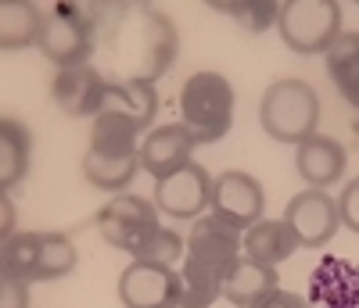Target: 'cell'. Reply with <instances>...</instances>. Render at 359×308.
<instances>
[{
  "label": "cell",
  "mask_w": 359,
  "mask_h": 308,
  "mask_svg": "<svg viewBox=\"0 0 359 308\" xmlns=\"http://www.w3.org/2000/svg\"><path fill=\"white\" fill-rule=\"evenodd\" d=\"M101 111H115L130 118L137 130H147L158 111V90L155 83H108Z\"/></svg>",
  "instance_id": "cell-19"
},
{
  "label": "cell",
  "mask_w": 359,
  "mask_h": 308,
  "mask_svg": "<svg viewBox=\"0 0 359 308\" xmlns=\"http://www.w3.org/2000/svg\"><path fill=\"white\" fill-rule=\"evenodd\" d=\"M327 76L338 94L359 111V33H341L327 50Z\"/></svg>",
  "instance_id": "cell-22"
},
{
  "label": "cell",
  "mask_w": 359,
  "mask_h": 308,
  "mask_svg": "<svg viewBox=\"0 0 359 308\" xmlns=\"http://www.w3.org/2000/svg\"><path fill=\"white\" fill-rule=\"evenodd\" d=\"M298 251V240L284 219H259L255 226L245 230V258L262 262V265H280Z\"/></svg>",
  "instance_id": "cell-17"
},
{
  "label": "cell",
  "mask_w": 359,
  "mask_h": 308,
  "mask_svg": "<svg viewBox=\"0 0 359 308\" xmlns=\"http://www.w3.org/2000/svg\"><path fill=\"white\" fill-rule=\"evenodd\" d=\"M187 258L226 280L230 269L245 258V226L219 211L198 215L187 233Z\"/></svg>",
  "instance_id": "cell-6"
},
{
  "label": "cell",
  "mask_w": 359,
  "mask_h": 308,
  "mask_svg": "<svg viewBox=\"0 0 359 308\" xmlns=\"http://www.w3.org/2000/svg\"><path fill=\"white\" fill-rule=\"evenodd\" d=\"M255 308H316L309 298L302 294H294V290H277V294H269L266 301H259Z\"/></svg>",
  "instance_id": "cell-30"
},
{
  "label": "cell",
  "mask_w": 359,
  "mask_h": 308,
  "mask_svg": "<svg viewBox=\"0 0 359 308\" xmlns=\"http://www.w3.org/2000/svg\"><path fill=\"white\" fill-rule=\"evenodd\" d=\"M140 172V154L137 158H97V154H83V176L90 187L108 190V194H123Z\"/></svg>",
  "instance_id": "cell-23"
},
{
  "label": "cell",
  "mask_w": 359,
  "mask_h": 308,
  "mask_svg": "<svg viewBox=\"0 0 359 308\" xmlns=\"http://www.w3.org/2000/svg\"><path fill=\"white\" fill-rule=\"evenodd\" d=\"M212 211L226 215V219L241 223L245 230L255 226L262 219V208H266V194H262V183L248 172H219L212 179Z\"/></svg>",
  "instance_id": "cell-12"
},
{
  "label": "cell",
  "mask_w": 359,
  "mask_h": 308,
  "mask_svg": "<svg viewBox=\"0 0 359 308\" xmlns=\"http://www.w3.org/2000/svg\"><path fill=\"white\" fill-rule=\"evenodd\" d=\"M309 301L316 308H359V269L345 258H323L309 276Z\"/></svg>",
  "instance_id": "cell-14"
},
{
  "label": "cell",
  "mask_w": 359,
  "mask_h": 308,
  "mask_svg": "<svg viewBox=\"0 0 359 308\" xmlns=\"http://www.w3.org/2000/svg\"><path fill=\"white\" fill-rule=\"evenodd\" d=\"M97 54L108 83H155L172 69L180 36L151 4H104Z\"/></svg>",
  "instance_id": "cell-1"
},
{
  "label": "cell",
  "mask_w": 359,
  "mask_h": 308,
  "mask_svg": "<svg viewBox=\"0 0 359 308\" xmlns=\"http://www.w3.org/2000/svg\"><path fill=\"white\" fill-rule=\"evenodd\" d=\"M262 130L280 140V144H306L316 136V122H320V97L316 90L302 79H277L269 83L259 104Z\"/></svg>",
  "instance_id": "cell-4"
},
{
  "label": "cell",
  "mask_w": 359,
  "mask_h": 308,
  "mask_svg": "<svg viewBox=\"0 0 359 308\" xmlns=\"http://www.w3.org/2000/svg\"><path fill=\"white\" fill-rule=\"evenodd\" d=\"M180 258H184V237L165 226H158L133 255V262H155V265H176Z\"/></svg>",
  "instance_id": "cell-27"
},
{
  "label": "cell",
  "mask_w": 359,
  "mask_h": 308,
  "mask_svg": "<svg viewBox=\"0 0 359 308\" xmlns=\"http://www.w3.org/2000/svg\"><path fill=\"white\" fill-rule=\"evenodd\" d=\"M216 15H230L237 25L245 29V33H266V29H273L277 18H280V4H273V0H241V4H230V0H212Z\"/></svg>",
  "instance_id": "cell-25"
},
{
  "label": "cell",
  "mask_w": 359,
  "mask_h": 308,
  "mask_svg": "<svg viewBox=\"0 0 359 308\" xmlns=\"http://www.w3.org/2000/svg\"><path fill=\"white\" fill-rule=\"evenodd\" d=\"M108 94V79L101 69L83 65V69H57V76L50 79V97L69 118H86V115H101Z\"/></svg>",
  "instance_id": "cell-11"
},
{
  "label": "cell",
  "mask_w": 359,
  "mask_h": 308,
  "mask_svg": "<svg viewBox=\"0 0 359 308\" xmlns=\"http://www.w3.org/2000/svg\"><path fill=\"white\" fill-rule=\"evenodd\" d=\"M212 201V176L198 162H187L165 179H155V208L172 219H198Z\"/></svg>",
  "instance_id": "cell-10"
},
{
  "label": "cell",
  "mask_w": 359,
  "mask_h": 308,
  "mask_svg": "<svg viewBox=\"0 0 359 308\" xmlns=\"http://www.w3.org/2000/svg\"><path fill=\"white\" fill-rule=\"evenodd\" d=\"M118 301L126 308H180V272L172 265L130 262L118 276Z\"/></svg>",
  "instance_id": "cell-8"
},
{
  "label": "cell",
  "mask_w": 359,
  "mask_h": 308,
  "mask_svg": "<svg viewBox=\"0 0 359 308\" xmlns=\"http://www.w3.org/2000/svg\"><path fill=\"white\" fill-rule=\"evenodd\" d=\"M101 11H104V4H69V0L47 4L40 54L47 61H54L57 69H83L97 54Z\"/></svg>",
  "instance_id": "cell-2"
},
{
  "label": "cell",
  "mask_w": 359,
  "mask_h": 308,
  "mask_svg": "<svg viewBox=\"0 0 359 308\" xmlns=\"http://www.w3.org/2000/svg\"><path fill=\"white\" fill-rule=\"evenodd\" d=\"M76 269V248L65 233H40V280H62Z\"/></svg>",
  "instance_id": "cell-26"
},
{
  "label": "cell",
  "mask_w": 359,
  "mask_h": 308,
  "mask_svg": "<svg viewBox=\"0 0 359 308\" xmlns=\"http://www.w3.org/2000/svg\"><path fill=\"white\" fill-rule=\"evenodd\" d=\"M43 36V8L29 0H4L0 4V47L4 50H25L40 47Z\"/></svg>",
  "instance_id": "cell-18"
},
{
  "label": "cell",
  "mask_w": 359,
  "mask_h": 308,
  "mask_svg": "<svg viewBox=\"0 0 359 308\" xmlns=\"http://www.w3.org/2000/svg\"><path fill=\"white\" fill-rule=\"evenodd\" d=\"M277 29L294 54H327L341 36V8L334 0H291L280 4Z\"/></svg>",
  "instance_id": "cell-5"
},
{
  "label": "cell",
  "mask_w": 359,
  "mask_h": 308,
  "mask_svg": "<svg viewBox=\"0 0 359 308\" xmlns=\"http://www.w3.org/2000/svg\"><path fill=\"white\" fill-rule=\"evenodd\" d=\"M280 290V276L273 265H262V262H252V258H241L230 276L223 280V298L237 308H255L259 301H266L269 294Z\"/></svg>",
  "instance_id": "cell-16"
},
{
  "label": "cell",
  "mask_w": 359,
  "mask_h": 308,
  "mask_svg": "<svg viewBox=\"0 0 359 308\" xmlns=\"http://www.w3.org/2000/svg\"><path fill=\"white\" fill-rule=\"evenodd\" d=\"M284 223L291 226L298 248H323L338 233L341 211H338V201L327 190H302L298 197L287 201Z\"/></svg>",
  "instance_id": "cell-9"
},
{
  "label": "cell",
  "mask_w": 359,
  "mask_h": 308,
  "mask_svg": "<svg viewBox=\"0 0 359 308\" xmlns=\"http://www.w3.org/2000/svg\"><path fill=\"white\" fill-rule=\"evenodd\" d=\"M198 140L191 136V130L184 122H169V126H158L144 136L140 144V169L151 172L155 179L172 176L176 169H184L191 162Z\"/></svg>",
  "instance_id": "cell-13"
},
{
  "label": "cell",
  "mask_w": 359,
  "mask_h": 308,
  "mask_svg": "<svg viewBox=\"0 0 359 308\" xmlns=\"http://www.w3.org/2000/svg\"><path fill=\"white\" fill-rule=\"evenodd\" d=\"M216 298H223V276L187 258L180 269V308H208Z\"/></svg>",
  "instance_id": "cell-24"
},
{
  "label": "cell",
  "mask_w": 359,
  "mask_h": 308,
  "mask_svg": "<svg viewBox=\"0 0 359 308\" xmlns=\"http://www.w3.org/2000/svg\"><path fill=\"white\" fill-rule=\"evenodd\" d=\"M140 130L133 126L130 118L115 115V111H101L94 118V130H90V154L97 158H137Z\"/></svg>",
  "instance_id": "cell-20"
},
{
  "label": "cell",
  "mask_w": 359,
  "mask_h": 308,
  "mask_svg": "<svg viewBox=\"0 0 359 308\" xmlns=\"http://www.w3.org/2000/svg\"><path fill=\"white\" fill-rule=\"evenodd\" d=\"M180 122L198 144H216L233 126V86L219 72H194L180 90Z\"/></svg>",
  "instance_id": "cell-3"
},
{
  "label": "cell",
  "mask_w": 359,
  "mask_h": 308,
  "mask_svg": "<svg viewBox=\"0 0 359 308\" xmlns=\"http://www.w3.org/2000/svg\"><path fill=\"white\" fill-rule=\"evenodd\" d=\"M97 230L101 237L118 251L137 255V248L158 230V208L147 197H133V194H115L101 215H97Z\"/></svg>",
  "instance_id": "cell-7"
},
{
  "label": "cell",
  "mask_w": 359,
  "mask_h": 308,
  "mask_svg": "<svg viewBox=\"0 0 359 308\" xmlns=\"http://www.w3.org/2000/svg\"><path fill=\"white\" fill-rule=\"evenodd\" d=\"M29 284L0 276V308H29Z\"/></svg>",
  "instance_id": "cell-29"
},
{
  "label": "cell",
  "mask_w": 359,
  "mask_h": 308,
  "mask_svg": "<svg viewBox=\"0 0 359 308\" xmlns=\"http://www.w3.org/2000/svg\"><path fill=\"white\" fill-rule=\"evenodd\" d=\"M29 154H33V136L18 118H0V194L25 179Z\"/></svg>",
  "instance_id": "cell-21"
},
{
  "label": "cell",
  "mask_w": 359,
  "mask_h": 308,
  "mask_svg": "<svg viewBox=\"0 0 359 308\" xmlns=\"http://www.w3.org/2000/svg\"><path fill=\"white\" fill-rule=\"evenodd\" d=\"M345 162L348 154L338 140L331 136H309L306 144H298V154H294V165H298V176H302L313 190H323L338 183L345 176Z\"/></svg>",
  "instance_id": "cell-15"
},
{
  "label": "cell",
  "mask_w": 359,
  "mask_h": 308,
  "mask_svg": "<svg viewBox=\"0 0 359 308\" xmlns=\"http://www.w3.org/2000/svg\"><path fill=\"white\" fill-rule=\"evenodd\" d=\"M338 211H341V226L359 233V179H352L345 187V194L338 197Z\"/></svg>",
  "instance_id": "cell-28"
}]
</instances>
